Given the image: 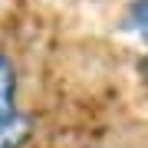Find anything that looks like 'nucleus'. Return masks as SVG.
<instances>
[{"label": "nucleus", "instance_id": "1", "mask_svg": "<svg viewBox=\"0 0 148 148\" xmlns=\"http://www.w3.org/2000/svg\"><path fill=\"white\" fill-rule=\"evenodd\" d=\"M16 89V69L10 56L0 53V148H27L33 135V119L20 109Z\"/></svg>", "mask_w": 148, "mask_h": 148}, {"label": "nucleus", "instance_id": "2", "mask_svg": "<svg viewBox=\"0 0 148 148\" xmlns=\"http://www.w3.org/2000/svg\"><path fill=\"white\" fill-rule=\"evenodd\" d=\"M128 23L138 30V36L148 43V0H135L132 10H128Z\"/></svg>", "mask_w": 148, "mask_h": 148}]
</instances>
